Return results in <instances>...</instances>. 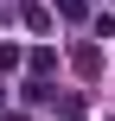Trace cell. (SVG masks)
<instances>
[{"mask_svg": "<svg viewBox=\"0 0 115 121\" xmlns=\"http://www.w3.org/2000/svg\"><path fill=\"white\" fill-rule=\"evenodd\" d=\"M58 13H64V19H83V13H90V0H58Z\"/></svg>", "mask_w": 115, "mask_h": 121, "instance_id": "obj_2", "label": "cell"}, {"mask_svg": "<svg viewBox=\"0 0 115 121\" xmlns=\"http://www.w3.org/2000/svg\"><path fill=\"white\" fill-rule=\"evenodd\" d=\"M70 64H77L83 77H102V51H96V45H77V51H70Z\"/></svg>", "mask_w": 115, "mask_h": 121, "instance_id": "obj_1", "label": "cell"}, {"mask_svg": "<svg viewBox=\"0 0 115 121\" xmlns=\"http://www.w3.org/2000/svg\"><path fill=\"white\" fill-rule=\"evenodd\" d=\"M0 70H19V45H0Z\"/></svg>", "mask_w": 115, "mask_h": 121, "instance_id": "obj_3", "label": "cell"}]
</instances>
